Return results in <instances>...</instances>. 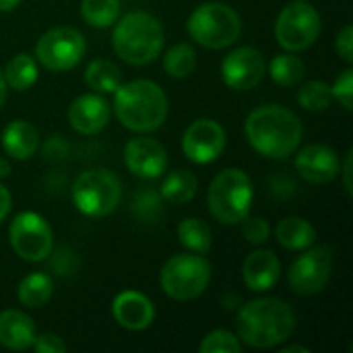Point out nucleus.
<instances>
[{
    "label": "nucleus",
    "mask_w": 353,
    "mask_h": 353,
    "mask_svg": "<svg viewBox=\"0 0 353 353\" xmlns=\"http://www.w3.org/2000/svg\"><path fill=\"white\" fill-rule=\"evenodd\" d=\"M54 296V279L48 273H29L19 281L17 298L25 308H41Z\"/></svg>",
    "instance_id": "24"
},
{
    "label": "nucleus",
    "mask_w": 353,
    "mask_h": 353,
    "mask_svg": "<svg viewBox=\"0 0 353 353\" xmlns=\"http://www.w3.org/2000/svg\"><path fill=\"white\" fill-rule=\"evenodd\" d=\"M281 353H310L308 347H302V345H288V347H283Z\"/></svg>",
    "instance_id": "41"
},
{
    "label": "nucleus",
    "mask_w": 353,
    "mask_h": 353,
    "mask_svg": "<svg viewBox=\"0 0 353 353\" xmlns=\"http://www.w3.org/2000/svg\"><path fill=\"white\" fill-rule=\"evenodd\" d=\"M10 174V163L6 161V157H0V178H6Z\"/></svg>",
    "instance_id": "42"
},
{
    "label": "nucleus",
    "mask_w": 353,
    "mask_h": 353,
    "mask_svg": "<svg viewBox=\"0 0 353 353\" xmlns=\"http://www.w3.org/2000/svg\"><path fill=\"white\" fill-rule=\"evenodd\" d=\"M70 196L79 213L87 217H105L114 213L122 201V182L105 168L85 170L74 178Z\"/></svg>",
    "instance_id": "8"
},
{
    "label": "nucleus",
    "mask_w": 353,
    "mask_h": 353,
    "mask_svg": "<svg viewBox=\"0 0 353 353\" xmlns=\"http://www.w3.org/2000/svg\"><path fill=\"white\" fill-rule=\"evenodd\" d=\"M267 68H269L271 79L281 87H296L304 81V74H306L304 60L300 56H296L294 52L273 56V60L269 62Z\"/></svg>",
    "instance_id": "28"
},
{
    "label": "nucleus",
    "mask_w": 353,
    "mask_h": 353,
    "mask_svg": "<svg viewBox=\"0 0 353 353\" xmlns=\"http://www.w3.org/2000/svg\"><path fill=\"white\" fill-rule=\"evenodd\" d=\"M196 68V50L190 43H176L163 54V70L172 79H188Z\"/></svg>",
    "instance_id": "29"
},
{
    "label": "nucleus",
    "mask_w": 353,
    "mask_h": 353,
    "mask_svg": "<svg viewBox=\"0 0 353 353\" xmlns=\"http://www.w3.org/2000/svg\"><path fill=\"white\" fill-rule=\"evenodd\" d=\"M2 149L19 161L31 159L39 149V132L27 120H12L2 130Z\"/></svg>",
    "instance_id": "21"
},
{
    "label": "nucleus",
    "mask_w": 353,
    "mask_h": 353,
    "mask_svg": "<svg viewBox=\"0 0 353 353\" xmlns=\"http://www.w3.org/2000/svg\"><path fill=\"white\" fill-rule=\"evenodd\" d=\"M87 52V41L83 33L74 27H52L35 43V60L46 70L66 72L74 68Z\"/></svg>",
    "instance_id": "10"
},
{
    "label": "nucleus",
    "mask_w": 353,
    "mask_h": 353,
    "mask_svg": "<svg viewBox=\"0 0 353 353\" xmlns=\"http://www.w3.org/2000/svg\"><path fill=\"white\" fill-rule=\"evenodd\" d=\"M37 329L29 314L23 310H4L0 312V345L10 352L29 350L35 341Z\"/></svg>",
    "instance_id": "20"
},
{
    "label": "nucleus",
    "mask_w": 353,
    "mask_h": 353,
    "mask_svg": "<svg viewBox=\"0 0 353 353\" xmlns=\"http://www.w3.org/2000/svg\"><path fill=\"white\" fill-rule=\"evenodd\" d=\"M6 93H8V87H6L4 74H2V70H0V108H2L4 101H6Z\"/></svg>",
    "instance_id": "40"
},
{
    "label": "nucleus",
    "mask_w": 353,
    "mask_h": 353,
    "mask_svg": "<svg viewBox=\"0 0 353 353\" xmlns=\"http://www.w3.org/2000/svg\"><path fill=\"white\" fill-rule=\"evenodd\" d=\"M112 110L124 128L137 134H149L163 126L170 105L165 91L157 83L134 79L114 91Z\"/></svg>",
    "instance_id": "3"
},
{
    "label": "nucleus",
    "mask_w": 353,
    "mask_h": 353,
    "mask_svg": "<svg viewBox=\"0 0 353 353\" xmlns=\"http://www.w3.org/2000/svg\"><path fill=\"white\" fill-rule=\"evenodd\" d=\"M37 353H64L66 352V343L62 341V337L54 335V333H43V335H35V341L31 345Z\"/></svg>",
    "instance_id": "35"
},
{
    "label": "nucleus",
    "mask_w": 353,
    "mask_h": 353,
    "mask_svg": "<svg viewBox=\"0 0 353 353\" xmlns=\"http://www.w3.org/2000/svg\"><path fill=\"white\" fill-rule=\"evenodd\" d=\"M335 250L331 246H310L292 263L288 271V283L298 296H316L321 294L333 273Z\"/></svg>",
    "instance_id": "12"
},
{
    "label": "nucleus",
    "mask_w": 353,
    "mask_h": 353,
    "mask_svg": "<svg viewBox=\"0 0 353 353\" xmlns=\"http://www.w3.org/2000/svg\"><path fill=\"white\" fill-rule=\"evenodd\" d=\"M323 19L319 10L306 0L288 4L275 21V39L285 52H304L321 35Z\"/></svg>",
    "instance_id": "9"
},
{
    "label": "nucleus",
    "mask_w": 353,
    "mask_h": 353,
    "mask_svg": "<svg viewBox=\"0 0 353 353\" xmlns=\"http://www.w3.org/2000/svg\"><path fill=\"white\" fill-rule=\"evenodd\" d=\"M333 101L331 85L325 81H308L298 89V103L308 112H325Z\"/></svg>",
    "instance_id": "31"
},
{
    "label": "nucleus",
    "mask_w": 353,
    "mask_h": 353,
    "mask_svg": "<svg viewBox=\"0 0 353 353\" xmlns=\"http://www.w3.org/2000/svg\"><path fill=\"white\" fill-rule=\"evenodd\" d=\"M254 188L250 176L240 168L221 170L207 190L209 213L221 225H238L252 207Z\"/></svg>",
    "instance_id": "5"
},
{
    "label": "nucleus",
    "mask_w": 353,
    "mask_h": 353,
    "mask_svg": "<svg viewBox=\"0 0 353 353\" xmlns=\"http://www.w3.org/2000/svg\"><path fill=\"white\" fill-rule=\"evenodd\" d=\"M23 0H0V12H8V10H14Z\"/></svg>",
    "instance_id": "39"
},
{
    "label": "nucleus",
    "mask_w": 353,
    "mask_h": 353,
    "mask_svg": "<svg viewBox=\"0 0 353 353\" xmlns=\"http://www.w3.org/2000/svg\"><path fill=\"white\" fill-rule=\"evenodd\" d=\"M83 81L95 93H114L122 85V70L108 58H95L87 64Z\"/></svg>",
    "instance_id": "23"
},
{
    "label": "nucleus",
    "mask_w": 353,
    "mask_h": 353,
    "mask_svg": "<svg viewBox=\"0 0 353 353\" xmlns=\"http://www.w3.org/2000/svg\"><path fill=\"white\" fill-rule=\"evenodd\" d=\"M165 33L159 19L147 10H132L114 23L112 46L116 56L130 66L151 64L163 50Z\"/></svg>",
    "instance_id": "4"
},
{
    "label": "nucleus",
    "mask_w": 353,
    "mask_h": 353,
    "mask_svg": "<svg viewBox=\"0 0 353 353\" xmlns=\"http://www.w3.org/2000/svg\"><path fill=\"white\" fill-rule=\"evenodd\" d=\"M8 242L19 259L41 263L54 250V232L39 213L21 211L8 225Z\"/></svg>",
    "instance_id": "11"
},
{
    "label": "nucleus",
    "mask_w": 353,
    "mask_h": 353,
    "mask_svg": "<svg viewBox=\"0 0 353 353\" xmlns=\"http://www.w3.org/2000/svg\"><path fill=\"white\" fill-rule=\"evenodd\" d=\"M333 91V99H337L343 110L352 112L353 108V68L341 70V74L335 79V83L331 85Z\"/></svg>",
    "instance_id": "34"
},
{
    "label": "nucleus",
    "mask_w": 353,
    "mask_h": 353,
    "mask_svg": "<svg viewBox=\"0 0 353 353\" xmlns=\"http://www.w3.org/2000/svg\"><path fill=\"white\" fill-rule=\"evenodd\" d=\"M199 353H242V341L232 331L215 329L203 337Z\"/></svg>",
    "instance_id": "32"
},
{
    "label": "nucleus",
    "mask_w": 353,
    "mask_h": 353,
    "mask_svg": "<svg viewBox=\"0 0 353 353\" xmlns=\"http://www.w3.org/2000/svg\"><path fill=\"white\" fill-rule=\"evenodd\" d=\"M188 35L207 50H223L242 35L240 14L225 2L199 4L186 21Z\"/></svg>",
    "instance_id": "6"
},
{
    "label": "nucleus",
    "mask_w": 353,
    "mask_h": 353,
    "mask_svg": "<svg viewBox=\"0 0 353 353\" xmlns=\"http://www.w3.org/2000/svg\"><path fill=\"white\" fill-rule=\"evenodd\" d=\"M81 17L95 29L112 27L120 17V0H81Z\"/></svg>",
    "instance_id": "30"
},
{
    "label": "nucleus",
    "mask_w": 353,
    "mask_h": 353,
    "mask_svg": "<svg viewBox=\"0 0 353 353\" xmlns=\"http://www.w3.org/2000/svg\"><path fill=\"white\" fill-rule=\"evenodd\" d=\"M196 190H199L196 176L190 170H182V168L170 172L159 186L161 199L172 205H184V203L192 201Z\"/></svg>",
    "instance_id": "25"
},
{
    "label": "nucleus",
    "mask_w": 353,
    "mask_h": 353,
    "mask_svg": "<svg viewBox=\"0 0 353 353\" xmlns=\"http://www.w3.org/2000/svg\"><path fill=\"white\" fill-rule=\"evenodd\" d=\"M159 283L163 294L176 302L196 300L211 283V265L203 254L196 252L174 254L161 267Z\"/></svg>",
    "instance_id": "7"
},
{
    "label": "nucleus",
    "mask_w": 353,
    "mask_h": 353,
    "mask_svg": "<svg viewBox=\"0 0 353 353\" xmlns=\"http://www.w3.org/2000/svg\"><path fill=\"white\" fill-rule=\"evenodd\" d=\"M178 240L188 252L207 254L213 246V234L205 219L201 217H186L178 225Z\"/></svg>",
    "instance_id": "27"
},
{
    "label": "nucleus",
    "mask_w": 353,
    "mask_h": 353,
    "mask_svg": "<svg viewBox=\"0 0 353 353\" xmlns=\"http://www.w3.org/2000/svg\"><path fill=\"white\" fill-rule=\"evenodd\" d=\"M225 130L213 118L194 120L182 134V151L188 161L196 165L213 163L221 157L225 149Z\"/></svg>",
    "instance_id": "13"
},
{
    "label": "nucleus",
    "mask_w": 353,
    "mask_h": 353,
    "mask_svg": "<svg viewBox=\"0 0 353 353\" xmlns=\"http://www.w3.org/2000/svg\"><path fill=\"white\" fill-rule=\"evenodd\" d=\"M124 163L132 176L155 180L168 170V151L159 141L139 134L124 145Z\"/></svg>",
    "instance_id": "15"
},
{
    "label": "nucleus",
    "mask_w": 353,
    "mask_h": 353,
    "mask_svg": "<svg viewBox=\"0 0 353 353\" xmlns=\"http://www.w3.org/2000/svg\"><path fill=\"white\" fill-rule=\"evenodd\" d=\"M244 134L259 155L269 159H288L300 149L304 126L290 108L265 103L248 114Z\"/></svg>",
    "instance_id": "1"
},
{
    "label": "nucleus",
    "mask_w": 353,
    "mask_h": 353,
    "mask_svg": "<svg viewBox=\"0 0 353 353\" xmlns=\"http://www.w3.org/2000/svg\"><path fill=\"white\" fill-rule=\"evenodd\" d=\"M6 87L12 91H27L29 87L35 85L37 77H39V66L35 56L31 54H14L6 68L2 70Z\"/></svg>",
    "instance_id": "26"
},
{
    "label": "nucleus",
    "mask_w": 353,
    "mask_h": 353,
    "mask_svg": "<svg viewBox=\"0 0 353 353\" xmlns=\"http://www.w3.org/2000/svg\"><path fill=\"white\" fill-rule=\"evenodd\" d=\"M242 236L248 244H254V246H263L267 244L269 236H271V228H269V221L261 215H246L242 221Z\"/></svg>",
    "instance_id": "33"
},
{
    "label": "nucleus",
    "mask_w": 353,
    "mask_h": 353,
    "mask_svg": "<svg viewBox=\"0 0 353 353\" xmlns=\"http://www.w3.org/2000/svg\"><path fill=\"white\" fill-rule=\"evenodd\" d=\"M296 172L310 184H329L339 176L341 157L329 145H306L296 151Z\"/></svg>",
    "instance_id": "17"
},
{
    "label": "nucleus",
    "mask_w": 353,
    "mask_h": 353,
    "mask_svg": "<svg viewBox=\"0 0 353 353\" xmlns=\"http://www.w3.org/2000/svg\"><path fill=\"white\" fill-rule=\"evenodd\" d=\"M10 207H12V196L8 192V188L4 184H0V223L6 219V215L10 213Z\"/></svg>",
    "instance_id": "38"
},
{
    "label": "nucleus",
    "mask_w": 353,
    "mask_h": 353,
    "mask_svg": "<svg viewBox=\"0 0 353 353\" xmlns=\"http://www.w3.org/2000/svg\"><path fill=\"white\" fill-rule=\"evenodd\" d=\"M296 329V312L281 298H259L240 306L236 316L238 339L252 350H273L285 343Z\"/></svg>",
    "instance_id": "2"
},
{
    "label": "nucleus",
    "mask_w": 353,
    "mask_h": 353,
    "mask_svg": "<svg viewBox=\"0 0 353 353\" xmlns=\"http://www.w3.org/2000/svg\"><path fill=\"white\" fill-rule=\"evenodd\" d=\"M275 238L283 248L302 252L316 242V230L308 219L298 217V215H290L277 223Z\"/></svg>",
    "instance_id": "22"
},
{
    "label": "nucleus",
    "mask_w": 353,
    "mask_h": 353,
    "mask_svg": "<svg viewBox=\"0 0 353 353\" xmlns=\"http://www.w3.org/2000/svg\"><path fill=\"white\" fill-rule=\"evenodd\" d=\"M335 50L337 54L347 62H353V27L352 25H345L339 33H337V39H335Z\"/></svg>",
    "instance_id": "36"
},
{
    "label": "nucleus",
    "mask_w": 353,
    "mask_h": 353,
    "mask_svg": "<svg viewBox=\"0 0 353 353\" xmlns=\"http://www.w3.org/2000/svg\"><path fill=\"white\" fill-rule=\"evenodd\" d=\"M112 316L126 331H145L155 321V306L145 294L126 290L114 298Z\"/></svg>",
    "instance_id": "18"
},
{
    "label": "nucleus",
    "mask_w": 353,
    "mask_h": 353,
    "mask_svg": "<svg viewBox=\"0 0 353 353\" xmlns=\"http://www.w3.org/2000/svg\"><path fill=\"white\" fill-rule=\"evenodd\" d=\"M267 72V60L261 50L242 46L232 50L221 62V79L234 91L254 89Z\"/></svg>",
    "instance_id": "14"
},
{
    "label": "nucleus",
    "mask_w": 353,
    "mask_h": 353,
    "mask_svg": "<svg viewBox=\"0 0 353 353\" xmlns=\"http://www.w3.org/2000/svg\"><path fill=\"white\" fill-rule=\"evenodd\" d=\"M281 277V263L271 250H254L242 265V279L250 292H269Z\"/></svg>",
    "instance_id": "19"
},
{
    "label": "nucleus",
    "mask_w": 353,
    "mask_h": 353,
    "mask_svg": "<svg viewBox=\"0 0 353 353\" xmlns=\"http://www.w3.org/2000/svg\"><path fill=\"white\" fill-rule=\"evenodd\" d=\"M352 155L353 151L350 149V151L345 153L343 161H341V168H339V174L343 176V186H345L347 196H352Z\"/></svg>",
    "instance_id": "37"
},
{
    "label": "nucleus",
    "mask_w": 353,
    "mask_h": 353,
    "mask_svg": "<svg viewBox=\"0 0 353 353\" xmlns=\"http://www.w3.org/2000/svg\"><path fill=\"white\" fill-rule=\"evenodd\" d=\"M112 116V105L105 101L101 93H83L68 108V124L74 132L91 137L99 134Z\"/></svg>",
    "instance_id": "16"
}]
</instances>
